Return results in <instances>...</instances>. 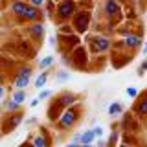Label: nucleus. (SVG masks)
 Here are the masks:
<instances>
[{
	"instance_id": "nucleus-22",
	"label": "nucleus",
	"mask_w": 147,
	"mask_h": 147,
	"mask_svg": "<svg viewBox=\"0 0 147 147\" xmlns=\"http://www.w3.org/2000/svg\"><path fill=\"white\" fill-rule=\"evenodd\" d=\"M138 112H142V114H145V112H147V101H144V103L140 105V109H138Z\"/></svg>"
},
{
	"instance_id": "nucleus-13",
	"label": "nucleus",
	"mask_w": 147,
	"mask_h": 147,
	"mask_svg": "<svg viewBox=\"0 0 147 147\" xmlns=\"http://www.w3.org/2000/svg\"><path fill=\"white\" fill-rule=\"evenodd\" d=\"M50 64H53V57H52V55H48V57H44L42 61H40V64H39V66H40V68H48Z\"/></svg>"
},
{
	"instance_id": "nucleus-4",
	"label": "nucleus",
	"mask_w": 147,
	"mask_h": 147,
	"mask_svg": "<svg viewBox=\"0 0 147 147\" xmlns=\"http://www.w3.org/2000/svg\"><path fill=\"white\" fill-rule=\"evenodd\" d=\"M109 48V39H103V37H98L94 40V50L99 52V50H107Z\"/></svg>"
},
{
	"instance_id": "nucleus-23",
	"label": "nucleus",
	"mask_w": 147,
	"mask_h": 147,
	"mask_svg": "<svg viewBox=\"0 0 147 147\" xmlns=\"http://www.w3.org/2000/svg\"><path fill=\"white\" fill-rule=\"evenodd\" d=\"M94 134L96 136H103V129H101V127H96L94 129Z\"/></svg>"
},
{
	"instance_id": "nucleus-26",
	"label": "nucleus",
	"mask_w": 147,
	"mask_h": 147,
	"mask_svg": "<svg viewBox=\"0 0 147 147\" xmlns=\"http://www.w3.org/2000/svg\"><path fill=\"white\" fill-rule=\"evenodd\" d=\"M79 140H81V134H76V136H74V140H72V142H74V144H77Z\"/></svg>"
},
{
	"instance_id": "nucleus-1",
	"label": "nucleus",
	"mask_w": 147,
	"mask_h": 147,
	"mask_svg": "<svg viewBox=\"0 0 147 147\" xmlns=\"http://www.w3.org/2000/svg\"><path fill=\"white\" fill-rule=\"evenodd\" d=\"M74 121H76V112H74V110H66V112L63 114V118L59 119V125L63 129H68Z\"/></svg>"
},
{
	"instance_id": "nucleus-28",
	"label": "nucleus",
	"mask_w": 147,
	"mask_h": 147,
	"mask_svg": "<svg viewBox=\"0 0 147 147\" xmlns=\"http://www.w3.org/2000/svg\"><path fill=\"white\" fill-rule=\"evenodd\" d=\"M81 147H94V145H90V144H86V145H81Z\"/></svg>"
},
{
	"instance_id": "nucleus-14",
	"label": "nucleus",
	"mask_w": 147,
	"mask_h": 147,
	"mask_svg": "<svg viewBox=\"0 0 147 147\" xmlns=\"http://www.w3.org/2000/svg\"><path fill=\"white\" fill-rule=\"evenodd\" d=\"M31 144H33V147H46V140H44L42 136H37Z\"/></svg>"
},
{
	"instance_id": "nucleus-6",
	"label": "nucleus",
	"mask_w": 147,
	"mask_h": 147,
	"mask_svg": "<svg viewBox=\"0 0 147 147\" xmlns=\"http://www.w3.org/2000/svg\"><path fill=\"white\" fill-rule=\"evenodd\" d=\"M20 121H22V114H17V116H13L11 119H7V123H6L7 129H6V131H13V129H15Z\"/></svg>"
},
{
	"instance_id": "nucleus-27",
	"label": "nucleus",
	"mask_w": 147,
	"mask_h": 147,
	"mask_svg": "<svg viewBox=\"0 0 147 147\" xmlns=\"http://www.w3.org/2000/svg\"><path fill=\"white\" fill-rule=\"evenodd\" d=\"M2 99H4V86L0 85V101H2Z\"/></svg>"
},
{
	"instance_id": "nucleus-25",
	"label": "nucleus",
	"mask_w": 147,
	"mask_h": 147,
	"mask_svg": "<svg viewBox=\"0 0 147 147\" xmlns=\"http://www.w3.org/2000/svg\"><path fill=\"white\" fill-rule=\"evenodd\" d=\"M30 105H31V107H37V105H39V98H37V99H31Z\"/></svg>"
},
{
	"instance_id": "nucleus-21",
	"label": "nucleus",
	"mask_w": 147,
	"mask_h": 147,
	"mask_svg": "<svg viewBox=\"0 0 147 147\" xmlns=\"http://www.w3.org/2000/svg\"><path fill=\"white\" fill-rule=\"evenodd\" d=\"M127 94L131 96V98H134V96L138 94V90H136V88H132V86H129V88H127Z\"/></svg>"
},
{
	"instance_id": "nucleus-2",
	"label": "nucleus",
	"mask_w": 147,
	"mask_h": 147,
	"mask_svg": "<svg viewBox=\"0 0 147 147\" xmlns=\"http://www.w3.org/2000/svg\"><path fill=\"white\" fill-rule=\"evenodd\" d=\"M28 85H30V76H22V74H18L17 79H15V88L17 90H24Z\"/></svg>"
},
{
	"instance_id": "nucleus-19",
	"label": "nucleus",
	"mask_w": 147,
	"mask_h": 147,
	"mask_svg": "<svg viewBox=\"0 0 147 147\" xmlns=\"http://www.w3.org/2000/svg\"><path fill=\"white\" fill-rule=\"evenodd\" d=\"M50 94H52V90H42V92L39 94V101H40V99H46Z\"/></svg>"
},
{
	"instance_id": "nucleus-7",
	"label": "nucleus",
	"mask_w": 147,
	"mask_h": 147,
	"mask_svg": "<svg viewBox=\"0 0 147 147\" xmlns=\"http://www.w3.org/2000/svg\"><path fill=\"white\" fill-rule=\"evenodd\" d=\"M72 9H74V4L66 2V4H63V6L59 7V15H61V17H68L72 13Z\"/></svg>"
},
{
	"instance_id": "nucleus-29",
	"label": "nucleus",
	"mask_w": 147,
	"mask_h": 147,
	"mask_svg": "<svg viewBox=\"0 0 147 147\" xmlns=\"http://www.w3.org/2000/svg\"><path fill=\"white\" fill-rule=\"evenodd\" d=\"M144 50H145V53H147V44H145V48H144Z\"/></svg>"
},
{
	"instance_id": "nucleus-20",
	"label": "nucleus",
	"mask_w": 147,
	"mask_h": 147,
	"mask_svg": "<svg viewBox=\"0 0 147 147\" xmlns=\"http://www.w3.org/2000/svg\"><path fill=\"white\" fill-rule=\"evenodd\" d=\"M18 74H22V76H31V68L30 66H24V68H20V72Z\"/></svg>"
},
{
	"instance_id": "nucleus-8",
	"label": "nucleus",
	"mask_w": 147,
	"mask_h": 147,
	"mask_svg": "<svg viewBox=\"0 0 147 147\" xmlns=\"http://www.w3.org/2000/svg\"><path fill=\"white\" fill-rule=\"evenodd\" d=\"M11 99L15 101L17 105H22V103L26 101V92H24V90H17L15 94H13V98H11Z\"/></svg>"
},
{
	"instance_id": "nucleus-15",
	"label": "nucleus",
	"mask_w": 147,
	"mask_h": 147,
	"mask_svg": "<svg viewBox=\"0 0 147 147\" xmlns=\"http://www.w3.org/2000/svg\"><path fill=\"white\" fill-rule=\"evenodd\" d=\"M4 107H6L7 110H17V109H18V105H17L13 99H7V101H4Z\"/></svg>"
},
{
	"instance_id": "nucleus-3",
	"label": "nucleus",
	"mask_w": 147,
	"mask_h": 147,
	"mask_svg": "<svg viewBox=\"0 0 147 147\" xmlns=\"http://www.w3.org/2000/svg\"><path fill=\"white\" fill-rule=\"evenodd\" d=\"M11 9H13V13H15V15L24 17V13H26L28 6H26L24 2H20V0H17V2H13V4H11Z\"/></svg>"
},
{
	"instance_id": "nucleus-9",
	"label": "nucleus",
	"mask_w": 147,
	"mask_h": 147,
	"mask_svg": "<svg viewBox=\"0 0 147 147\" xmlns=\"http://www.w3.org/2000/svg\"><path fill=\"white\" fill-rule=\"evenodd\" d=\"M46 81H48V76H46V74H40V76H37V79H35L33 85L37 86V88H42V86L46 85Z\"/></svg>"
},
{
	"instance_id": "nucleus-5",
	"label": "nucleus",
	"mask_w": 147,
	"mask_h": 147,
	"mask_svg": "<svg viewBox=\"0 0 147 147\" xmlns=\"http://www.w3.org/2000/svg\"><path fill=\"white\" fill-rule=\"evenodd\" d=\"M94 138H96V134H94V131H86V132H81V144L83 145H86V144H92L94 142Z\"/></svg>"
},
{
	"instance_id": "nucleus-18",
	"label": "nucleus",
	"mask_w": 147,
	"mask_h": 147,
	"mask_svg": "<svg viewBox=\"0 0 147 147\" xmlns=\"http://www.w3.org/2000/svg\"><path fill=\"white\" fill-rule=\"evenodd\" d=\"M68 77H70V76H68V74H66V72H64V70H61V72H59V74H57V81H66V79H68Z\"/></svg>"
},
{
	"instance_id": "nucleus-17",
	"label": "nucleus",
	"mask_w": 147,
	"mask_h": 147,
	"mask_svg": "<svg viewBox=\"0 0 147 147\" xmlns=\"http://www.w3.org/2000/svg\"><path fill=\"white\" fill-rule=\"evenodd\" d=\"M114 11H116V2L110 0V2H107V13H109V15H112Z\"/></svg>"
},
{
	"instance_id": "nucleus-10",
	"label": "nucleus",
	"mask_w": 147,
	"mask_h": 147,
	"mask_svg": "<svg viewBox=\"0 0 147 147\" xmlns=\"http://www.w3.org/2000/svg\"><path fill=\"white\" fill-rule=\"evenodd\" d=\"M37 13H39V11H37L35 6H28V9H26V13H24V17H22V18H30V20H31V18L37 17Z\"/></svg>"
},
{
	"instance_id": "nucleus-16",
	"label": "nucleus",
	"mask_w": 147,
	"mask_h": 147,
	"mask_svg": "<svg viewBox=\"0 0 147 147\" xmlns=\"http://www.w3.org/2000/svg\"><path fill=\"white\" fill-rule=\"evenodd\" d=\"M125 42H127L129 46H138V44H140V39H138V37H127Z\"/></svg>"
},
{
	"instance_id": "nucleus-12",
	"label": "nucleus",
	"mask_w": 147,
	"mask_h": 147,
	"mask_svg": "<svg viewBox=\"0 0 147 147\" xmlns=\"http://www.w3.org/2000/svg\"><path fill=\"white\" fill-rule=\"evenodd\" d=\"M42 31H44V26H42V24H35L33 28H31V33L37 35V37H40V35H42Z\"/></svg>"
},
{
	"instance_id": "nucleus-24",
	"label": "nucleus",
	"mask_w": 147,
	"mask_h": 147,
	"mask_svg": "<svg viewBox=\"0 0 147 147\" xmlns=\"http://www.w3.org/2000/svg\"><path fill=\"white\" fill-rule=\"evenodd\" d=\"M42 2H44V0H31V4H33V6H40Z\"/></svg>"
},
{
	"instance_id": "nucleus-11",
	"label": "nucleus",
	"mask_w": 147,
	"mask_h": 147,
	"mask_svg": "<svg viewBox=\"0 0 147 147\" xmlns=\"http://www.w3.org/2000/svg\"><path fill=\"white\" fill-rule=\"evenodd\" d=\"M119 112H121V105H119V103H112L109 107V114H110V116H116V114H119Z\"/></svg>"
}]
</instances>
